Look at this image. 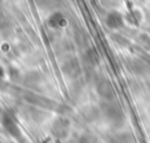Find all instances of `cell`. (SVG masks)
<instances>
[{
	"label": "cell",
	"mask_w": 150,
	"mask_h": 143,
	"mask_svg": "<svg viewBox=\"0 0 150 143\" xmlns=\"http://www.w3.org/2000/svg\"><path fill=\"white\" fill-rule=\"evenodd\" d=\"M69 121L64 117H57L55 118V121L52 124V131L55 135V137L57 138H64L67 137L68 132H69Z\"/></svg>",
	"instance_id": "1"
},
{
	"label": "cell",
	"mask_w": 150,
	"mask_h": 143,
	"mask_svg": "<svg viewBox=\"0 0 150 143\" xmlns=\"http://www.w3.org/2000/svg\"><path fill=\"white\" fill-rule=\"evenodd\" d=\"M104 114L107 116V118L111 122V123H120L121 121H123V115L122 111L116 107L110 104H107L104 108Z\"/></svg>",
	"instance_id": "2"
},
{
	"label": "cell",
	"mask_w": 150,
	"mask_h": 143,
	"mask_svg": "<svg viewBox=\"0 0 150 143\" xmlns=\"http://www.w3.org/2000/svg\"><path fill=\"white\" fill-rule=\"evenodd\" d=\"M97 93L104 100H111L114 97V89L108 82H100L97 86Z\"/></svg>",
	"instance_id": "3"
},
{
	"label": "cell",
	"mask_w": 150,
	"mask_h": 143,
	"mask_svg": "<svg viewBox=\"0 0 150 143\" xmlns=\"http://www.w3.org/2000/svg\"><path fill=\"white\" fill-rule=\"evenodd\" d=\"M111 143H134L132 136L128 132H123V134H118L115 135L111 138Z\"/></svg>",
	"instance_id": "4"
},
{
	"label": "cell",
	"mask_w": 150,
	"mask_h": 143,
	"mask_svg": "<svg viewBox=\"0 0 150 143\" xmlns=\"http://www.w3.org/2000/svg\"><path fill=\"white\" fill-rule=\"evenodd\" d=\"M79 143H90V142H89V141H88L87 138H82V139H81V141H80Z\"/></svg>",
	"instance_id": "5"
}]
</instances>
